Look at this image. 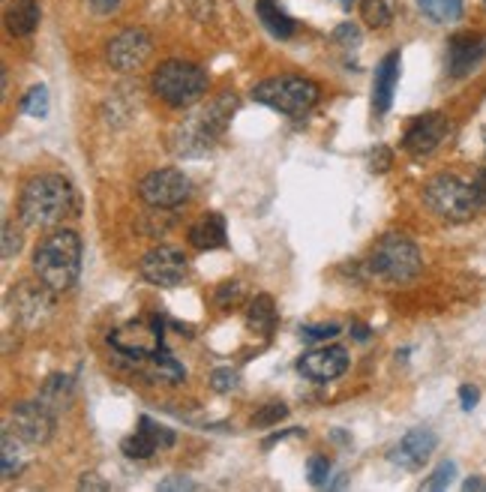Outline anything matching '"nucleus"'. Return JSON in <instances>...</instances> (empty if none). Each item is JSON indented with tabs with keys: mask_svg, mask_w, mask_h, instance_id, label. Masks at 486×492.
Listing matches in <instances>:
<instances>
[{
	"mask_svg": "<svg viewBox=\"0 0 486 492\" xmlns=\"http://www.w3.org/2000/svg\"><path fill=\"white\" fill-rule=\"evenodd\" d=\"M76 213V192L64 174H36L18 196V217L27 229H51Z\"/></svg>",
	"mask_w": 486,
	"mask_h": 492,
	"instance_id": "f257e3e1",
	"label": "nucleus"
},
{
	"mask_svg": "<svg viewBox=\"0 0 486 492\" xmlns=\"http://www.w3.org/2000/svg\"><path fill=\"white\" fill-rule=\"evenodd\" d=\"M234 108H237V97L229 94V90L213 97L208 106H202L195 115L183 118L171 129L169 148L178 157H202V153H208L216 145V138L225 132V127H229Z\"/></svg>",
	"mask_w": 486,
	"mask_h": 492,
	"instance_id": "f03ea898",
	"label": "nucleus"
},
{
	"mask_svg": "<svg viewBox=\"0 0 486 492\" xmlns=\"http://www.w3.org/2000/svg\"><path fill=\"white\" fill-rule=\"evenodd\" d=\"M81 238L76 231H55L36 246L34 252V273L36 280H43L51 292H69L78 282L81 273Z\"/></svg>",
	"mask_w": 486,
	"mask_h": 492,
	"instance_id": "7ed1b4c3",
	"label": "nucleus"
},
{
	"mask_svg": "<svg viewBox=\"0 0 486 492\" xmlns=\"http://www.w3.org/2000/svg\"><path fill=\"white\" fill-rule=\"evenodd\" d=\"M150 87L165 106L190 108L208 94V73L190 60H169L150 78Z\"/></svg>",
	"mask_w": 486,
	"mask_h": 492,
	"instance_id": "20e7f679",
	"label": "nucleus"
},
{
	"mask_svg": "<svg viewBox=\"0 0 486 492\" xmlns=\"http://www.w3.org/2000/svg\"><path fill=\"white\" fill-rule=\"evenodd\" d=\"M367 268L369 273H376L388 282H411L423 271V259L420 250L406 234H385L372 246Z\"/></svg>",
	"mask_w": 486,
	"mask_h": 492,
	"instance_id": "39448f33",
	"label": "nucleus"
},
{
	"mask_svg": "<svg viewBox=\"0 0 486 492\" xmlns=\"http://www.w3.org/2000/svg\"><path fill=\"white\" fill-rule=\"evenodd\" d=\"M423 201L436 217L448 222H465L478 213L481 201L474 196V187L457 174H436L423 187Z\"/></svg>",
	"mask_w": 486,
	"mask_h": 492,
	"instance_id": "423d86ee",
	"label": "nucleus"
},
{
	"mask_svg": "<svg viewBox=\"0 0 486 492\" xmlns=\"http://www.w3.org/2000/svg\"><path fill=\"white\" fill-rule=\"evenodd\" d=\"M318 85L304 76H276L264 78L262 85L253 87V99L262 102V106L279 111V115H306L309 108L318 102Z\"/></svg>",
	"mask_w": 486,
	"mask_h": 492,
	"instance_id": "0eeeda50",
	"label": "nucleus"
},
{
	"mask_svg": "<svg viewBox=\"0 0 486 492\" xmlns=\"http://www.w3.org/2000/svg\"><path fill=\"white\" fill-rule=\"evenodd\" d=\"M192 196V183L183 171L178 169H157L144 174L139 183V199L157 210H171Z\"/></svg>",
	"mask_w": 486,
	"mask_h": 492,
	"instance_id": "6e6552de",
	"label": "nucleus"
},
{
	"mask_svg": "<svg viewBox=\"0 0 486 492\" xmlns=\"http://www.w3.org/2000/svg\"><path fill=\"white\" fill-rule=\"evenodd\" d=\"M109 345L115 348L120 357H129V361H144L162 345V319L153 315L150 322H129L123 324L120 331L109 333Z\"/></svg>",
	"mask_w": 486,
	"mask_h": 492,
	"instance_id": "1a4fd4ad",
	"label": "nucleus"
},
{
	"mask_svg": "<svg viewBox=\"0 0 486 492\" xmlns=\"http://www.w3.org/2000/svg\"><path fill=\"white\" fill-rule=\"evenodd\" d=\"M153 55V39L144 27H127L115 39H109L106 57L118 73H139Z\"/></svg>",
	"mask_w": 486,
	"mask_h": 492,
	"instance_id": "9d476101",
	"label": "nucleus"
},
{
	"mask_svg": "<svg viewBox=\"0 0 486 492\" xmlns=\"http://www.w3.org/2000/svg\"><path fill=\"white\" fill-rule=\"evenodd\" d=\"M9 420H13V433L25 445H48L51 436H55V412L46 408L39 399H34V403H16L13 412H9Z\"/></svg>",
	"mask_w": 486,
	"mask_h": 492,
	"instance_id": "9b49d317",
	"label": "nucleus"
},
{
	"mask_svg": "<svg viewBox=\"0 0 486 492\" xmlns=\"http://www.w3.org/2000/svg\"><path fill=\"white\" fill-rule=\"evenodd\" d=\"M186 271V255L178 246H157L141 259V276L150 285H160V289H174V285L183 282Z\"/></svg>",
	"mask_w": 486,
	"mask_h": 492,
	"instance_id": "f8f14e48",
	"label": "nucleus"
},
{
	"mask_svg": "<svg viewBox=\"0 0 486 492\" xmlns=\"http://www.w3.org/2000/svg\"><path fill=\"white\" fill-rule=\"evenodd\" d=\"M55 292L48 289V285L39 280V282H18L13 294H9V301H13V315L25 327H36L43 324L51 310H55Z\"/></svg>",
	"mask_w": 486,
	"mask_h": 492,
	"instance_id": "ddd939ff",
	"label": "nucleus"
},
{
	"mask_svg": "<svg viewBox=\"0 0 486 492\" xmlns=\"http://www.w3.org/2000/svg\"><path fill=\"white\" fill-rule=\"evenodd\" d=\"M448 136H450V120L439 115V111H432V115H420L406 129L402 148H406V153H411L415 159H423V157H429V153H436Z\"/></svg>",
	"mask_w": 486,
	"mask_h": 492,
	"instance_id": "4468645a",
	"label": "nucleus"
},
{
	"mask_svg": "<svg viewBox=\"0 0 486 492\" xmlns=\"http://www.w3.org/2000/svg\"><path fill=\"white\" fill-rule=\"evenodd\" d=\"M348 369V352L343 345H318L297 361V373L309 382H334Z\"/></svg>",
	"mask_w": 486,
	"mask_h": 492,
	"instance_id": "2eb2a0df",
	"label": "nucleus"
},
{
	"mask_svg": "<svg viewBox=\"0 0 486 492\" xmlns=\"http://www.w3.org/2000/svg\"><path fill=\"white\" fill-rule=\"evenodd\" d=\"M486 60V36L481 34H457L448 43V73L453 78L471 76Z\"/></svg>",
	"mask_w": 486,
	"mask_h": 492,
	"instance_id": "dca6fc26",
	"label": "nucleus"
},
{
	"mask_svg": "<svg viewBox=\"0 0 486 492\" xmlns=\"http://www.w3.org/2000/svg\"><path fill=\"white\" fill-rule=\"evenodd\" d=\"M439 447V436L432 429H411L399 438V445L390 450V463L406 468V471H418L427 459L436 454Z\"/></svg>",
	"mask_w": 486,
	"mask_h": 492,
	"instance_id": "f3484780",
	"label": "nucleus"
},
{
	"mask_svg": "<svg viewBox=\"0 0 486 492\" xmlns=\"http://www.w3.org/2000/svg\"><path fill=\"white\" fill-rule=\"evenodd\" d=\"M397 81H399V51H390V55L378 64L376 81H372V108H376V115H385L390 108Z\"/></svg>",
	"mask_w": 486,
	"mask_h": 492,
	"instance_id": "a211bd4d",
	"label": "nucleus"
},
{
	"mask_svg": "<svg viewBox=\"0 0 486 492\" xmlns=\"http://www.w3.org/2000/svg\"><path fill=\"white\" fill-rule=\"evenodd\" d=\"M225 220L222 213H204V217L199 222L190 225V243L195 246V250L202 252H211V250H220V246H225Z\"/></svg>",
	"mask_w": 486,
	"mask_h": 492,
	"instance_id": "6ab92c4d",
	"label": "nucleus"
},
{
	"mask_svg": "<svg viewBox=\"0 0 486 492\" xmlns=\"http://www.w3.org/2000/svg\"><path fill=\"white\" fill-rule=\"evenodd\" d=\"M39 4L36 0H13L6 6V30L13 36H30L39 27Z\"/></svg>",
	"mask_w": 486,
	"mask_h": 492,
	"instance_id": "aec40b11",
	"label": "nucleus"
},
{
	"mask_svg": "<svg viewBox=\"0 0 486 492\" xmlns=\"http://www.w3.org/2000/svg\"><path fill=\"white\" fill-rule=\"evenodd\" d=\"M255 13H258V18H262V25H264L267 30H271V34H274L276 39L295 36V30H297L295 18L288 15V13H283L276 0H258V4H255Z\"/></svg>",
	"mask_w": 486,
	"mask_h": 492,
	"instance_id": "412c9836",
	"label": "nucleus"
},
{
	"mask_svg": "<svg viewBox=\"0 0 486 492\" xmlns=\"http://www.w3.org/2000/svg\"><path fill=\"white\" fill-rule=\"evenodd\" d=\"M246 327L258 336H271L276 327V306L271 294H258L246 310Z\"/></svg>",
	"mask_w": 486,
	"mask_h": 492,
	"instance_id": "4be33fe9",
	"label": "nucleus"
},
{
	"mask_svg": "<svg viewBox=\"0 0 486 492\" xmlns=\"http://www.w3.org/2000/svg\"><path fill=\"white\" fill-rule=\"evenodd\" d=\"M72 378L69 375H51V378H46V384L39 387V403H43L46 408H51L55 415H60L64 408L72 403Z\"/></svg>",
	"mask_w": 486,
	"mask_h": 492,
	"instance_id": "5701e85b",
	"label": "nucleus"
},
{
	"mask_svg": "<svg viewBox=\"0 0 486 492\" xmlns=\"http://www.w3.org/2000/svg\"><path fill=\"white\" fill-rule=\"evenodd\" d=\"M418 6L432 25H453L462 15V0H418Z\"/></svg>",
	"mask_w": 486,
	"mask_h": 492,
	"instance_id": "b1692460",
	"label": "nucleus"
},
{
	"mask_svg": "<svg viewBox=\"0 0 486 492\" xmlns=\"http://www.w3.org/2000/svg\"><path fill=\"white\" fill-rule=\"evenodd\" d=\"M360 15L367 27L381 30L397 18V0H360Z\"/></svg>",
	"mask_w": 486,
	"mask_h": 492,
	"instance_id": "393cba45",
	"label": "nucleus"
},
{
	"mask_svg": "<svg viewBox=\"0 0 486 492\" xmlns=\"http://www.w3.org/2000/svg\"><path fill=\"white\" fill-rule=\"evenodd\" d=\"M0 463H4V477H18L25 468V454H22V438L13 436V429H4V456H0Z\"/></svg>",
	"mask_w": 486,
	"mask_h": 492,
	"instance_id": "a878e982",
	"label": "nucleus"
},
{
	"mask_svg": "<svg viewBox=\"0 0 486 492\" xmlns=\"http://www.w3.org/2000/svg\"><path fill=\"white\" fill-rule=\"evenodd\" d=\"M157 447L160 445L153 442V438L144 433L141 426L120 442V450H123V456H127V459H150L153 454H157Z\"/></svg>",
	"mask_w": 486,
	"mask_h": 492,
	"instance_id": "bb28decb",
	"label": "nucleus"
},
{
	"mask_svg": "<svg viewBox=\"0 0 486 492\" xmlns=\"http://www.w3.org/2000/svg\"><path fill=\"white\" fill-rule=\"evenodd\" d=\"M150 364H153V369H157V375L165 378V382L178 384V382H183V378H186V369L178 361H174L171 352H165V345H160L157 352L150 354Z\"/></svg>",
	"mask_w": 486,
	"mask_h": 492,
	"instance_id": "cd10ccee",
	"label": "nucleus"
},
{
	"mask_svg": "<svg viewBox=\"0 0 486 492\" xmlns=\"http://www.w3.org/2000/svg\"><path fill=\"white\" fill-rule=\"evenodd\" d=\"M22 111L30 118H48V90L39 85V87H30V94L22 99Z\"/></svg>",
	"mask_w": 486,
	"mask_h": 492,
	"instance_id": "c85d7f7f",
	"label": "nucleus"
},
{
	"mask_svg": "<svg viewBox=\"0 0 486 492\" xmlns=\"http://www.w3.org/2000/svg\"><path fill=\"white\" fill-rule=\"evenodd\" d=\"M211 387L216 394H232V391L241 387V375H237L232 366H220V369H213V373H211Z\"/></svg>",
	"mask_w": 486,
	"mask_h": 492,
	"instance_id": "c756f323",
	"label": "nucleus"
},
{
	"mask_svg": "<svg viewBox=\"0 0 486 492\" xmlns=\"http://www.w3.org/2000/svg\"><path fill=\"white\" fill-rule=\"evenodd\" d=\"M453 477H457V463H441L432 475L423 480V489H448L453 484Z\"/></svg>",
	"mask_w": 486,
	"mask_h": 492,
	"instance_id": "7c9ffc66",
	"label": "nucleus"
},
{
	"mask_svg": "<svg viewBox=\"0 0 486 492\" xmlns=\"http://www.w3.org/2000/svg\"><path fill=\"white\" fill-rule=\"evenodd\" d=\"M306 477H309V484L313 487H327V480H330V463H327V456H309L306 459Z\"/></svg>",
	"mask_w": 486,
	"mask_h": 492,
	"instance_id": "2f4dec72",
	"label": "nucleus"
},
{
	"mask_svg": "<svg viewBox=\"0 0 486 492\" xmlns=\"http://www.w3.org/2000/svg\"><path fill=\"white\" fill-rule=\"evenodd\" d=\"M139 426H141L144 433H148L160 447H171V445H174V433H171V429H169V426H162V424H157V420H153V417L144 415V417L139 420Z\"/></svg>",
	"mask_w": 486,
	"mask_h": 492,
	"instance_id": "473e14b6",
	"label": "nucleus"
},
{
	"mask_svg": "<svg viewBox=\"0 0 486 492\" xmlns=\"http://www.w3.org/2000/svg\"><path fill=\"white\" fill-rule=\"evenodd\" d=\"M339 333V324H304L301 327V336L306 343H327V340H334V336Z\"/></svg>",
	"mask_w": 486,
	"mask_h": 492,
	"instance_id": "72a5a7b5",
	"label": "nucleus"
},
{
	"mask_svg": "<svg viewBox=\"0 0 486 492\" xmlns=\"http://www.w3.org/2000/svg\"><path fill=\"white\" fill-rule=\"evenodd\" d=\"M288 415V408H285V403H267L262 412H258L255 417H253V426H274V424H279Z\"/></svg>",
	"mask_w": 486,
	"mask_h": 492,
	"instance_id": "f704fd0d",
	"label": "nucleus"
},
{
	"mask_svg": "<svg viewBox=\"0 0 486 492\" xmlns=\"http://www.w3.org/2000/svg\"><path fill=\"white\" fill-rule=\"evenodd\" d=\"M22 229H16L13 222H4V259H13V255H18V250H22Z\"/></svg>",
	"mask_w": 486,
	"mask_h": 492,
	"instance_id": "c9c22d12",
	"label": "nucleus"
},
{
	"mask_svg": "<svg viewBox=\"0 0 486 492\" xmlns=\"http://www.w3.org/2000/svg\"><path fill=\"white\" fill-rule=\"evenodd\" d=\"M241 297H243V285L241 282H222L220 289H216V303H220V306L241 303Z\"/></svg>",
	"mask_w": 486,
	"mask_h": 492,
	"instance_id": "e433bc0d",
	"label": "nucleus"
},
{
	"mask_svg": "<svg viewBox=\"0 0 486 492\" xmlns=\"http://www.w3.org/2000/svg\"><path fill=\"white\" fill-rule=\"evenodd\" d=\"M334 43L343 46V48H357V46H360V30L351 25V22L339 25V27L334 30Z\"/></svg>",
	"mask_w": 486,
	"mask_h": 492,
	"instance_id": "4c0bfd02",
	"label": "nucleus"
},
{
	"mask_svg": "<svg viewBox=\"0 0 486 492\" xmlns=\"http://www.w3.org/2000/svg\"><path fill=\"white\" fill-rule=\"evenodd\" d=\"M390 162H394V153H390L388 148H376V150L369 153V169H372V171H378V174L388 171Z\"/></svg>",
	"mask_w": 486,
	"mask_h": 492,
	"instance_id": "58836bf2",
	"label": "nucleus"
},
{
	"mask_svg": "<svg viewBox=\"0 0 486 492\" xmlns=\"http://www.w3.org/2000/svg\"><path fill=\"white\" fill-rule=\"evenodd\" d=\"M160 492H174V489H199V484H195V480H190V477H169V480H162V484L157 487Z\"/></svg>",
	"mask_w": 486,
	"mask_h": 492,
	"instance_id": "ea45409f",
	"label": "nucleus"
},
{
	"mask_svg": "<svg viewBox=\"0 0 486 492\" xmlns=\"http://www.w3.org/2000/svg\"><path fill=\"white\" fill-rule=\"evenodd\" d=\"M460 403H462L465 412H471V408L481 403V391L474 384H462L460 387Z\"/></svg>",
	"mask_w": 486,
	"mask_h": 492,
	"instance_id": "a19ab883",
	"label": "nucleus"
},
{
	"mask_svg": "<svg viewBox=\"0 0 486 492\" xmlns=\"http://www.w3.org/2000/svg\"><path fill=\"white\" fill-rule=\"evenodd\" d=\"M186 6H190V13L195 15V18H208L211 15V9H213V0H183Z\"/></svg>",
	"mask_w": 486,
	"mask_h": 492,
	"instance_id": "79ce46f5",
	"label": "nucleus"
},
{
	"mask_svg": "<svg viewBox=\"0 0 486 492\" xmlns=\"http://www.w3.org/2000/svg\"><path fill=\"white\" fill-rule=\"evenodd\" d=\"M90 6H93V13L111 15V13H115V9L120 6V0H90Z\"/></svg>",
	"mask_w": 486,
	"mask_h": 492,
	"instance_id": "37998d69",
	"label": "nucleus"
},
{
	"mask_svg": "<svg viewBox=\"0 0 486 492\" xmlns=\"http://www.w3.org/2000/svg\"><path fill=\"white\" fill-rule=\"evenodd\" d=\"M474 196H478V201L481 204H486V169H481L478 174H474Z\"/></svg>",
	"mask_w": 486,
	"mask_h": 492,
	"instance_id": "c03bdc74",
	"label": "nucleus"
},
{
	"mask_svg": "<svg viewBox=\"0 0 486 492\" xmlns=\"http://www.w3.org/2000/svg\"><path fill=\"white\" fill-rule=\"evenodd\" d=\"M78 489H109V484H102L99 475H85L78 480Z\"/></svg>",
	"mask_w": 486,
	"mask_h": 492,
	"instance_id": "a18cd8bd",
	"label": "nucleus"
},
{
	"mask_svg": "<svg viewBox=\"0 0 486 492\" xmlns=\"http://www.w3.org/2000/svg\"><path fill=\"white\" fill-rule=\"evenodd\" d=\"M462 489L465 492H486V477H469V480H462Z\"/></svg>",
	"mask_w": 486,
	"mask_h": 492,
	"instance_id": "49530a36",
	"label": "nucleus"
},
{
	"mask_svg": "<svg viewBox=\"0 0 486 492\" xmlns=\"http://www.w3.org/2000/svg\"><path fill=\"white\" fill-rule=\"evenodd\" d=\"M351 333H355L357 343H367L369 340V327L367 324H351Z\"/></svg>",
	"mask_w": 486,
	"mask_h": 492,
	"instance_id": "de8ad7c7",
	"label": "nucleus"
},
{
	"mask_svg": "<svg viewBox=\"0 0 486 492\" xmlns=\"http://www.w3.org/2000/svg\"><path fill=\"white\" fill-rule=\"evenodd\" d=\"M339 6H343V9H351V6H355V0H339Z\"/></svg>",
	"mask_w": 486,
	"mask_h": 492,
	"instance_id": "09e8293b",
	"label": "nucleus"
},
{
	"mask_svg": "<svg viewBox=\"0 0 486 492\" xmlns=\"http://www.w3.org/2000/svg\"><path fill=\"white\" fill-rule=\"evenodd\" d=\"M483 4H486V0H483Z\"/></svg>",
	"mask_w": 486,
	"mask_h": 492,
	"instance_id": "8fccbe9b",
	"label": "nucleus"
}]
</instances>
